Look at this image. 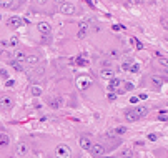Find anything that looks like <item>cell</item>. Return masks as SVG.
<instances>
[{
    "mask_svg": "<svg viewBox=\"0 0 168 158\" xmlns=\"http://www.w3.org/2000/svg\"><path fill=\"white\" fill-rule=\"evenodd\" d=\"M55 155L57 158H72V150L67 145H58L55 150Z\"/></svg>",
    "mask_w": 168,
    "mask_h": 158,
    "instance_id": "6da1fadb",
    "label": "cell"
},
{
    "mask_svg": "<svg viewBox=\"0 0 168 158\" xmlns=\"http://www.w3.org/2000/svg\"><path fill=\"white\" fill-rule=\"evenodd\" d=\"M60 12L63 13V15H75L78 10H77V5L70 4V2H67V4L60 5Z\"/></svg>",
    "mask_w": 168,
    "mask_h": 158,
    "instance_id": "7a4b0ae2",
    "label": "cell"
},
{
    "mask_svg": "<svg viewBox=\"0 0 168 158\" xmlns=\"http://www.w3.org/2000/svg\"><path fill=\"white\" fill-rule=\"evenodd\" d=\"M90 153H92V157H103L105 155V146L100 145V143H92V146H90L88 150Z\"/></svg>",
    "mask_w": 168,
    "mask_h": 158,
    "instance_id": "3957f363",
    "label": "cell"
},
{
    "mask_svg": "<svg viewBox=\"0 0 168 158\" xmlns=\"http://www.w3.org/2000/svg\"><path fill=\"white\" fill-rule=\"evenodd\" d=\"M90 85H92V78L87 77V75H82V77L77 78V87H78L80 90H87Z\"/></svg>",
    "mask_w": 168,
    "mask_h": 158,
    "instance_id": "277c9868",
    "label": "cell"
},
{
    "mask_svg": "<svg viewBox=\"0 0 168 158\" xmlns=\"http://www.w3.org/2000/svg\"><path fill=\"white\" fill-rule=\"evenodd\" d=\"M12 107H13V98L12 97H9V95H4V97H0V108L2 110H12Z\"/></svg>",
    "mask_w": 168,
    "mask_h": 158,
    "instance_id": "5b68a950",
    "label": "cell"
},
{
    "mask_svg": "<svg viewBox=\"0 0 168 158\" xmlns=\"http://www.w3.org/2000/svg\"><path fill=\"white\" fill-rule=\"evenodd\" d=\"M120 87H122V80H120V78H112V80L108 82V90H110V91L123 93V91L120 90Z\"/></svg>",
    "mask_w": 168,
    "mask_h": 158,
    "instance_id": "8992f818",
    "label": "cell"
},
{
    "mask_svg": "<svg viewBox=\"0 0 168 158\" xmlns=\"http://www.w3.org/2000/svg\"><path fill=\"white\" fill-rule=\"evenodd\" d=\"M7 25H9L10 29H20L22 25H23V20H22L20 17H10L9 20H7Z\"/></svg>",
    "mask_w": 168,
    "mask_h": 158,
    "instance_id": "52a82bcc",
    "label": "cell"
},
{
    "mask_svg": "<svg viewBox=\"0 0 168 158\" xmlns=\"http://www.w3.org/2000/svg\"><path fill=\"white\" fill-rule=\"evenodd\" d=\"M133 113H135V116H137V120H140V118H143V116H147L148 107L147 105H138V107H135Z\"/></svg>",
    "mask_w": 168,
    "mask_h": 158,
    "instance_id": "ba28073f",
    "label": "cell"
},
{
    "mask_svg": "<svg viewBox=\"0 0 168 158\" xmlns=\"http://www.w3.org/2000/svg\"><path fill=\"white\" fill-rule=\"evenodd\" d=\"M17 153L20 155V157H27V155L30 153V146L27 145L25 141H18L17 143Z\"/></svg>",
    "mask_w": 168,
    "mask_h": 158,
    "instance_id": "9c48e42d",
    "label": "cell"
},
{
    "mask_svg": "<svg viewBox=\"0 0 168 158\" xmlns=\"http://www.w3.org/2000/svg\"><path fill=\"white\" fill-rule=\"evenodd\" d=\"M37 29L40 33H43V35H48V33L52 32V25L48 23V22H38L37 23Z\"/></svg>",
    "mask_w": 168,
    "mask_h": 158,
    "instance_id": "30bf717a",
    "label": "cell"
},
{
    "mask_svg": "<svg viewBox=\"0 0 168 158\" xmlns=\"http://www.w3.org/2000/svg\"><path fill=\"white\" fill-rule=\"evenodd\" d=\"M100 77H102V78H105V80L115 78V72H113V68H110V67H105V68H102Z\"/></svg>",
    "mask_w": 168,
    "mask_h": 158,
    "instance_id": "8fae6325",
    "label": "cell"
},
{
    "mask_svg": "<svg viewBox=\"0 0 168 158\" xmlns=\"http://www.w3.org/2000/svg\"><path fill=\"white\" fill-rule=\"evenodd\" d=\"M40 62V57H38V55H27L25 57V62L23 63H27V65H37V63Z\"/></svg>",
    "mask_w": 168,
    "mask_h": 158,
    "instance_id": "7c38bea8",
    "label": "cell"
},
{
    "mask_svg": "<svg viewBox=\"0 0 168 158\" xmlns=\"http://www.w3.org/2000/svg\"><path fill=\"white\" fill-rule=\"evenodd\" d=\"M87 32H88V23L87 22H82L80 23V30H78V38H85Z\"/></svg>",
    "mask_w": 168,
    "mask_h": 158,
    "instance_id": "4fadbf2b",
    "label": "cell"
},
{
    "mask_svg": "<svg viewBox=\"0 0 168 158\" xmlns=\"http://www.w3.org/2000/svg\"><path fill=\"white\" fill-rule=\"evenodd\" d=\"M122 68L126 72H138V65L137 63H130V62H125L122 65Z\"/></svg>",
    "mask_w": 168,
    "mask_h": 158,
    "instance_id": "5bb4252c",
    "label": "cell"
},
{
    "mask_svg": "<svg viewBox=\"0 0 168 158\" xmlns=\"http://www.w3.org/2000/svg\"><path fill=\"white\" fill-rule=\"evenodd\" d=\"M80 146L83 150H90V146H92V141H90L88 137H80Z\"/></svg>",
    "mask_w": 168,
    "mask_h": 158,
    "instance_id": "9a60e30c",
    "label": "cell"
},
{
    "mask_svg": "<svg viewBox=\"0 0 168 158\" xmlns=\"http://www.w3.org/2000/svg\"><path fill=\"white\" fill-rule=\"evenodd\" d=\"M30 93L34 97H40L42 95V87H40V85H32V87H30Z\"/></svg>",
    "mask_w": 168,
    "mask_h": 158,
    "instance_id": "2e32d148",
    "label": "cell"
},
{
    "mask_svg": "<svg viewBox=\"0 0 168 158\" xmlns=\"http://www.w3.org/2000/svg\"><path fill=\"white\" fill-rule=\"evenodd\" d=\"M151 83H153L155 87H161V85H163V77H160V75H153V77H151Z\"/></svg>",
    "mask_w": 168,
    "mask_h": 158,
    "instance_id": "e0dca14e",
    "label": "cell"
},
{
    "mask_svg": "<svg viewBox=\"0 0 168 158\" xmlns=\"http://www.w3.org/2000/svg\"><path fill=\"white\" fill-rule=\"evenodd\" d=\"M120 157H122V158H133V150L123 148L122 151H120Z\"/></svg>",
    "mask_w": 168,
    "mask_h": 158,
    "instance_id": "ac0fdd59",
    "label": "cell"
},
{
    "mask_svg": "<svg viewBox=\"0 0 168 158\" xmlns=\"http://www.w3.org/2000/svg\"><path fill=\"white\" fill-rule=\"evenodd\" d=\"M10 65H12V67H13V68H15L17 72H23V70H25V67H23V63L17 62V60H12V62H10Z\"/></svg>",
    "mask_w": 168,
    "mask_h": 158,
    "instance_id": "d6986e66",
    "label": "cell"
},
{
    "mask_svg": "<svg viewBox=\"0 0 168 158\" xmlns=\"http://www.w3.org/2000/svg\"><path fill=\"white\" fill-rule=\"evenodd\" d=\"M9 143H10L9 135H5V133H0V146H7Z\"/></svg>",
    "mask_w": 168,
    "mask_h": 158,
    "instance_id": "ffe728a7",
    "label": "cell"
},
{
    "mask_svg": "<svg viewBox=\"0 0 168 158\" xmlns=\"http://www.w3.org/2000/svg\"><path fill=\"white\" fill-rule=\"evenodd\" d=\"M73 63L78 65V67H88V60H85V58H82V57H77L75 60H73Z\"/></svg>",
    "mask_w": 168,
    "mask_h": 158,
    "instance_id": "44dd1931",
    "label": "cell"
},
{
    "mask_svg": "<svg viewBox=\"0 0 168 158\" xmlns=\"http://www.w3.org/2000/svg\"><path fill=\"white\" fill-rule=\"evenodd\" d=\"M25 57H27V55L23 53V52H15V55H13V60H17V62L23 63V62H25Z\"/></svg>",
    "mask_w": 168,
    "mask_h": 158,
    "instance_id": "7402d4cb",
    "label": "cell"
},
{
    "mask_svg": "<svg viewBox=\"0 0 168 158\" xmlns=\"http://www.w3.org/2000/svg\"><path fill=\"white\" fill-rule=\"evenodd\" d=\"M113 132H115V135H125L128 130H126V127H123V125H122V127H117Z\"/></svg>",
    "mask_w": 168,
    "mask_h": 158,
    "instance_id": "603a6c76",
    "label": "cell"
},
{
    "mask_svg": "<svg viewBox=\"0 0 168 158\" xmlns=\"http://www.w3.org/2000/svg\"><path fill=\"white\" fill-rule=\"evenodd\" d=\"M125 120L126 121H137V116H135L133 112H126L125 113Z\"/></svg>",
    "mask_w": 168,
    "mask_h": 158,
    "instance_id": "cb8c5ba5",
    "label": "cell"
},
{
    "mask_svg": "<svg viewBox=\"0 0 168 158\" xmlns=\"http://www.w3.org/2000/svg\"><path fill=\"white\" fill-rule=\"evenodd\" d=\"M12 2L13 0H0V7L2 8H10L12 7Z\"/></svg>",
    "mask_w": 168,
    "mask_h": 158,
    "instance_id": "d4e9b609",
    "label": "cell"
},
{
    "mask_svg": "<svg viewBox=\"0 0 168 158\" xmlns=\"http://www.w3.org/2000/svg\"><path fill=\"white\" fill-rule=\"evenodd\" d=\"M131 43H135V47H137L138 50H143V48H145V47H143V43L138 40V38H131Z\"/></svg>",
    "mask_w": 168,
    "mask_h": 158,
    "instance_id": "484cf974",
    "label": "cell"
},
{
    "mask_svg": "<svg viewBox=\"0 0 168 158\" xmlns=\"http://www.w3.org/2000/svg\"><path fill=\"white\" fill-rule=\"evenodd\" d=\"M60 103H62V102H60L58 98H55V100H50V107H52V108H58V107H60Z\"/></svg>",
    "mask_w": 168,
    "mask_h": 158,
    "instance_id": "4316f807",
    "label": "cell"
},
{
    "mask_svg": "<svg viewBox=\"0 0 168 158\" xmlns=\"http://www.w3.org/2000/svg\"><path fill=\"white\" fill-rule=\"evenodd\" d=\"M4 43H9V45H18V40H17V38H15V37H13L12 38V40H9V42H4Z\"/></svg>",
    "mask_w": 168,
    "mask_h": 158,
    "instance_id": "83f0119b",
    "label": "cell"
},
{
    "mask_svg": "<svg viewBox=\"0 0 168 158\" xmlns=\"http://www.w3.org/2000/svg\"><path fill=\"white\" fill-rule=\"evenodd\" d=\"M158 118H160L161 121H167V120H168V118H167V112H161V113L158 115Z\"/></svg>",
    "mask_w": 168,
    "mask_h": 158,
    "instance_id": "f1b7e54d",
    "label": "cell"
},
{
    "mask_svg": "<svg viewBox=\"0 0 168 158\" xmlns=\"http://www.w3.org/2000/svg\"><path fill=\"white\" fill-rule=\"evenodd\" d=\"M13 85H15V80H7V82H5V87H7V88L13 87Z\"/></svg>",
    "mask_w": 168,
    "mask_h": 158,
    "instance_id": "f546056e",
    "label": "cell"
},
{
    "mask_svg": "<svg viewBox=\"0 0 168 158\" xmlns=\"http://www.w3.org/2000/svg\"><path fill=\"white\" fill-rule=\"evenodd\" d=\"M0 75H2L4 78H9V72L5 70V68H2V70H0Z\"/></svg>",
    "mask_w": 168,
    "mask_h": 158,
    "instance_id": "4dcf8cb0",
    "label": "cell"
},
{
    "mask_svg": "<svg viewBox=\"0 0 168 158\" xmlns=\"http://www.w3.org/2000/svg\"><path fill=\"white\" fill-rule=\"evenodd\" d=\"M115 98H117V93H108V100H110V102H113Z\"/></svg>",
    "mask_w": 168,
    "mask_h": 158,
    "instance_id": "1f68e13d",
    "label": "cell"
},
{
    "mask_svg": "<svg viewBox=\"0 0 168 158\" xmlns=\"http://www.w3.org/2000/svg\"><path fill=\"white\" fill-rule=\"evenodd\" d=\"M47 2H48V0H35V4L37 5H45Z\"/></svg>",
    "mask_w": 168,
    "mask_h": 158,
    "instance_id": "d6a6232c",
    "label": "cell"
},
{
    "mask_svg": "<svg viewBox=\"0 0 168 158\" xmlns=\"http://www.w3.org/2000/svg\"><path fill=\"white\" fill-rule=\"evenodd\" d=\"M148 140L155 141V140H156V135H155V133H150V135H148Z\"/></svg>",
    "mask_w": 168,
    "mask_h": 158,
    "instance_id": "836d02e7",
    "label": "cell"
},
{
    "mask_svg": "<svg viewBox=\"0 0 168 158\" xmlns=\"http://www.w3.org/2000/svg\"><path fill=\"white\" fill-rule=\"evenodd\" d=\"M130 103H138V97H131V98H130Z\"/></svg>",
    "mask_w": 168,
    "mask_h": 158,
    "instance_id": "e575fe53",
    "label": "cell"
},
{
    "mask_svg": "<svg viewBox=\"0 0 168 158\" xmlns=\"http://www.w3.org/2000/svg\"><path fill=\"white\" fill-rule=\"evenodd\" d=\"M133 88V83H125V90H131Z\"/></svg>",
    "mask_w": 168,
    "mask_h": 158,
    "instance_id": "d590c367",
    "label": "cell"
},
{
    "mask_svg": "<svg viewBox=\"0 0 168 158\" xmlns=\"http://www.w3.org/2000/svg\"><path fill=\"white\" fill-rule=\"evenodd\" d=\"M107 137H108V138H113L115 137V132H113V130H110V132L107 133Z\"/></svg>",
    "mask_w": 168,
    "mask_h": 158,
    "instance_id": "8d00e7d4",
    "label": "cell"
},
{
    "mask_svg": "<svg viewBox=\"0 0 168 158\" xmlns=\"http://www.w3.org/2000/svg\"><path fill=\"white\" fill-rule=\"evenodd\" d=\"M138 100H147V93H140V95H138Z\"/></svg>",
    "mask_w": 168,
    "mask_h": 158,
    "instance_id": "74e56055",
    "label": "cell"
},
{
    "mask_svg": "<svg viewBox=\"0 0 168 158\" xmlns=\"http://www.w3.org/2000/svg\"><path fill=\"white\" fill-rule=\"evenodd\" d=\"M57 4H60V5H63V4H67V0H55Z\"/></svg>",
    "mask_w": 168,
    "mask_h": 158,
    "instance_id": "f35d334b",
    "label": "cell"
},
{
    "mask_svg": "<svg viewBox=\"0 0 168 158\" xmlns=\"http://www.w3.org/2000/svg\"><path fill=\"white\" fill-rule=\"evenodd\" d=\"M107 158H110V157H107Z\"/></svg>",
    "mask_w": 168,
    "mask_h": 158,
    "instance_id": "ab89813d",
    "label": "cell"
},
{
    "mask_svg": "<svg viewBox=\"0 0 168 158\" xmlns=\"http://www.w3.org/2000/svg\"><path fill=\"white\" fill-rule=\"evenodd\" d=\"M22 2H23V0H22Z\"/></svg>",
    "mask_w": 168,
    "mask_h": 158,
    "instance_id": "60d3db41",
    "label": "cell"
}]
</instances>
